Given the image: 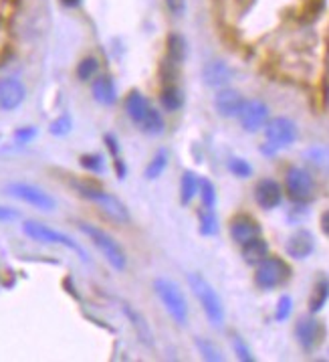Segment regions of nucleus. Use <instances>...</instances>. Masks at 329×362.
<instances>
[{"instance_id":"nucleus-42","label":"nucleus","mask_w":329,"mask_h":362,"mask_svg":"<svg viewBox=\"0 0 329 362\" xmlns=\"http://www.w3.org/2000/svg\"><path fill=\"white\" fill-rule=\"evenodd\" d=\"M115 170H117L119 178H126V164L121 162V158H117V156H115Z\"/></svg>"},{"instance_id":"nucleus-23","label":"nucleus","mask_w":329,"mask_h":362,"mask_svg":"<svg viewBox=\"0 0 329 362\" xmlns=\"http://www.w3.org/2000/svg\"><path fill=\"white\" fill-rule=\"evenodd\" d=\"M160 102L166 112H178L184 105V93L176 83H166L160 93Z\"/></svg>"},{"instance_id":"nucleus-28","label":"nucleus","mask_w":329,"mask_h":362,"mask_svg":"<svg viewBox=\"0 0 329 362\" xmlns=\"http://www.w3.org/2000/svg\"><path fill=\"white\" fill-rule=\"evenodd\" d=\"M168 166V152L166 150H157L154 154V158L150 160V164L145 166V178L148 180H154L157 176H162V173L166 170Z\"/></svg>"},{"instance_id":"nucleus-5","label":"nucleus","mask_w":329,"mask_h":362,"mask_svg":"<svg viewBox=\"0 0 329 362\" xmlns=\"http://www.w3.org/2000/svg\"><path fill=\"white\" fill-rule=\"evenodd\" d=\"M154 290H156L162 305L166 308L168 316H170L178 326H186L190 310H188L186 298H184L182 290L178 288V284H174L170 279L160 277V279L154 281Z\"/></svg>"},{"instance_id":"nucleus-14","label":"nucleus","mask_w":329,"mask_h":362,"mask_svg":"<svg viewBox=\"0 0 329 362\" xmlns=\"http://www.w3.org/2000/svg\"><path fill=\"white\" fill-rule=\"evenodd\" d=\"M243 93L241 91H237V89H232V87H222V89H218L215 95V110L216 114L220 117H239L241 114V110H243L244 105Z\"/></svg>"},{"instance_id":"nucleus-11","label":"nucleus","mask_w":329,"mask_h":362,"mask_svg":"<svg viewBox=\"0 0 329 362\" xmlns=\"http://www.w3.org/2000/svg\"><path fill=\"white\" fill-rule=\"evenodd\" d=\"M269 119H271V110L263 100H246L241 114H239L241 128L249 134H257V132L265 130Z\"/></svg>"},{"instance_id":"nucleus-18","label":"nucleus","mask_w":329,"mask_h":362,"mask_svg":"<svg viewBox=\"0 0 329 362\" xmlns=\"http://www.w3.org/2000/svg\"><path fill=\"white\" fill-rule=\"evenodd\" d=\"M121 312H124V316L128 318L129 326L133 328L136 336L140 338V342L145 344L148 348L154 346V332H152L150 324L145 322V318H143L142 314H140L133 305H129V304L121 305Z\"/></svg>"},{"instance_id":"nucleus-39","label":"nucleus","mask_w":329,"mask_h":362,"mask_svg":"<svg viewBox=\"0 0 329 362\" xmlns=\"http://www.w3.org/2000/svg\"><path fill=\"white\" fill-rule=\"evenodd\" d=\"M319 229H321V233L329 239V209L328 211H323L321 217H319Z\"/></svg>"},{"instance_id":"nucleus-13","label":"nucleus","mask_w":329,"mask_h":362,"mask_svg":"<svg viewBox=\"0 0 329 362\" xmlns=\"http://www.w3.org/2000/svg\"><path fill=\"white\" fill-rule=\"evenodd\" d=\"M229 233L230 239H232L237 245H244V243H249L251 239L261 237V235H263V227H261V223H258L255 217H251V215H246V213H241V215L230 218Z\"/></svg>"},{"instance_id":"nucleus-41","label":"nucleus","mask_w":329,"mask_h":362,"mask_svg":"<svg viewBox=\"0 0 329 362\" xmlns=\"http://www.w3.org/2000/svg\"><path fill=\"white\" fill-rule=\"evenodd\" d=\"M32 136H35V130H32V128H27V130H18L15 134V138L18 140V142H29Z\"/></svg>"},{"instance_id":"nucleus-43","label":"nucleus","mask_w":329,"mask_h":362,"mask_svg":"<svg viewBox=\"0 0 329 362\" xmlns=\"http://www.w3.org/2000/svg\"><path fill=\"white\" fill-rule=\"evenodd\" d=\"M105 142H107V146H109L112 154H114V156H117V142H115V138L112 136V134H107V136H105Z\"/></svg>"},{"instance_id":"nucleus-20","label":"nucleus","mask_w":329,"mask_h":362,"mask_svg":"<svg viewBox=\"0 0 329 362\" xmlns=\"http://www.w3.org/2000/svg\"><path fill=\"white\" fill-rule=\"evenodd\" d=\"M150 110H152V103L145 100V95L140 93L138 89H133V91H129V95L126 98V114L129 116V119L136 124V126H140L145 116L150 114Z\"/></svg>"},{"instance_id":"nucleus-8","label":"nucleus","mask_w":329,"mask_h":362,"mask_svg":"<svg viewBox=\"0 0 329 362\" xmlns=\"http://www.w3.org/2000/svg\"><path fill=\"white\" fill-rule=\"evenodd\" d=\"M263 132H265V140H267L265 146L269 148L271 154L279 152V150H285L289 146H293L297 142V136H299L297 124L291 117L285 116L271 117Z\"/></svg>"},{"instance_id":"nucleus-1","label":"nucleus","mask_w":329,"mask_h":362,"mask_svg":"<svg viewBox=\"0 0 329 362\" xmlns=\"http://www.w3.org/2000/svg\"><path fill=\"white\" fill-rule=\"evenodd\" d=\"M71 187L77 190V194H79V197H83V199L89 201V203L97 204L101 213H103V215H107L112 221L119 223V225H126V223H129L128 206L121 203L117 197L109 194L107 190L100 189L97 185L87 182V180H71Z\"/></svg>"},{"instance_id":"nucleus-6","label":"nucleus","mask_w":329,"mask_h":362,"mask_svg":"<svg viewBox=\"0 0 329 362\" xmlns=\"http://www.w3.org/2000/svg\"><path fill=\"white\" fill-rule=\"evenodd\" d=\"M23 231L27 237H30L32 241H39V243H49V245H61L65 247V249H69L73 251L79 259L83 261V263H89V257H87L85 249L79 245L77 241H73L69 235H65V233L55 231V229H51V227H47L43 223H37V221H27L25 225H23Z\"/></svg>"},{"instance_id":"nucleus-36","label":"nucleus","mask_w":329,"mask_h":362,"mask_svg":"<svg viewBox=\"0 0 329 362\" xmlns=\"http://www.w3.org/2000/svg\"><path fill=\"white\" fill-rule=\"evenodd\" d=\"M232 348H234V352H237V356L244 362H253L255 361V356H253V350L246 346V342H244L241 336H232Z\"/></svg>"},{"instance_id":"nucleus-34","label":"nucleus","mask_w":329,"mask_h":362,"mask_svg":"<svg viewBox=\"0 0 329 362\" xmlns=\"http://www.w3.org/2000/svg\"><path fill=\"white\" fill-rule=\"evenodd\" d=\"M79 162H81V166L85 168L87 173L100 174L105 170V160H103L101 154H83Z\"/></svg>"},{"instance_id":"nucleus-37","label":"nucleus","mask_w":329,"mask_h":362,"mask_svg":"<svg viewBox=\"0 0 329 362\" xmlns=\"http://www.w3.org/2000/svg\"><path fill=\"white\" fill-rule=\"evenodd\" d=\"M71 117L69 116H61L59 119H55L53 124H51V134H55V136H65V134H69L71 132Z\"/></svg>"},{"instance_id":"nucleus-44","label":"nucleus","mask_w":329,"mask_h":362,"mask_svg":"<svg viewBox=\"0 0 329 362\" xmlns=\"http://www.w3.org/2000/svg\"><path fill=\"white\" fill-rule=\"evenodd\" d=\"M81 2H83V0H61V4L67 6V8H77Z\"/></svg>"},{"instance_id":"nucleus-16","label":"nucleus","mask_w":329,"mask_h":362,"mask_svg":"<svg viewBox=\"0 0 329 362\" xmlns=\"http://www.w3.org/2000/svg\"><path fill=\"white\" fill-rule=\"evenodd\" d=\"M315 251V237L309 229H297L289 235L285 243V253L295 261H303L311 257Z\"/></svg>"},{"instance_id":"nucleus-27","label":"nucleus","mask_w":329,"mask_h":362,"mask_svg":"<svg viewBox=\"0 0 329 362\" xmlns=\"http://www.w3.org/2000/svg\"><path fill=\"white\" fill-rule=\"evenodd\" d=\"M305 158L315 168L329 170V148H325V146H313V148H309L305 152Z\"/></svg>"},{"instance_id":"nucleus-31","label":"nucleus","mask_w":329,"mask_h":362,"mask_svg":"<svg viewBox=\"0 0 329 362\" xmlns=\"http://www.w3.org/2000/svg\"><path fill=\"white\" fill-rule=\"evenodd\" d=\"M196 348H198V352H201L204 361H210V362L225 361L222 352H220V350H218V348H216L215 344L210 342V340H202V338H196Z\"/></svg>"},{"instance_id":"nucleus-9","label":"nucleus","mask_w":329,"mask_h":362,"mask_svg":"<svg viewBox=\"0 0 329 362\" xmlns=\"http://www.w3.org/2000/svg\"><path fill=\"white\" fill-rule=\"evenodd\" d=\"M8 194L11 197H15L18 201H23V203L30 204V206H35V209H39V211H53L55 209V199L49 194V192H44L43 189H39V187H35V185H29V182H13V185H8Z\"/></svg>"},{"instance_id":"nucleus-3","label":"nucleus","mask_w":329,"mask_h":362,"mask_svg":"<svg viewBox=\"0 0 329 362\" xmlns=\"http://www.w3.org/2000/svg\"><path fill=\"white\" fill-rule=\"evenodd\" d=\"M77 227L93 245L97 247V251L107 259V263L115 272H124L128 267V255H126L124 247L119 245L109 233L95 227V225H89V223H77Z\"/></svg>"},{"instance_id":"nucleus-30","label":"nucleus","mask_w":329,"mask_h":362,"mask_svg":"<svg viewBox=\"0 0 329 362\" xmlns=\"http://www.w3.org/2000/svg\"><path fill=\"white\" fill-rule=\"evenodd\" d=\"M198 221H201L202 235H215L218 231V218H216L215 209H204V206H201Z\"/></svg>"},{"instance_id":"nucleus-38","label":"nucleus","mask_w":329,"mask_h":362,"mask_svg":"<svg viewBox=\"0 0 329 362\" xmlns=\"http://www.w3.org/2000/svg\"><path fill=\"white\" fill-rule=\"evenodd\" d=\"M164 2H166L170 15L174 16H182L186 11V0H164Z\"/></svg>"},{"instance_id":"nucleus-7","label":"nucleus","mask_w":329,"mask_h":362,"mask_svg":"<svg viewBox=\"0 0 329 362\" xmlns=\"http://www.w3.org/2000/svg\"><path fill=\"white\" fill-rule=\"evenodd\" d=\"M285 194L291 203L307 204L315 197V178L303 166H289L285 173Z\"/></svg>"},{"instance_id":"nucleus-15","label":"nucleus","mask_w":329,"mask_h":362,"mask_svg":"<svg viewBox=\"0 0 329 362\" xmlns=\"http://www.w3.org/2000/svg\"><path fill=\"white\" fill-rule=\"evenodd\" d=\"M27 98V89L20 79L16 77H4L0 79V110L2 112H13L20 107Z\"/></svg>"},{"instance_id":"nucleus-4","label":"nucleus","mask_w":329,"mask_h":362,"mask_svg":"<svg viewBox=\"0 0 329 362\" xmlns=\"http://www.w3.org/2000/svg\"><path fill=\"white\" fill-rule=\"evenodd\" d=\"M291 276H293L291 265L283 257L269 255L255 267V286L263 291L279 290L291 279Z\"/></svg>"},{"instance_id":"nucleus-17","label":"nucleus","mask_w":329,"mask_h":362,"mask_svg":"<svg viewBox=\"0 0 329 362\" xmlns=\"http://www.w3.org/2000/svg\"><path fill=\"white\" fill-rule=\"evenodd\" d=\"M232 75L234 73L225 61H210L202 69V81L208 87L222 89V87H229V83L232 81Z\"/></svg>"},{"instance_id":"nucleus-32","label":"nucleus","mask_w":329,"mask_h":362,"mask_svg":"<svg viewBox=\"0 0 329 362\" xmlns=\"http://www.w3.org/2000/svg\"><path fill=\"white\" fill-rule=\"evenodd\" d=\"M229 173L232 176H237V178H251L253 176V166L249 164V160L244 158H230L229 160Z\"/></svg>"},{"instance_id":"nucleus-22","label":"nucleus","mask_w":329,"mask_h":362,"mask_svg":"<svg viewBox=\"0 0 329 362\" xmlns=\"http://www.w3.org/2000/svg\"><path fill=\"white\" fill-rule=\"evenodd\" d=\"M329 302V277L321 276L317 277L311 296H309V312L311 314H319L325 304Z\"/></svg>"},{"instance_id":"nucleus-29","label":"nucleus","mask_w":329,"mask_h":362,"mask_svg":"<svg viewBox=\"0 0 329 362\" xmlns=\"http://www.w3.org/2000/svg\"><path fill=\"white\" fill-rule=\"evenodd\" d=\"M97 71H100V61L95 57H85L79 61L75 73H77L79 81H91V79H95Z\"/></svg>"},{"instance_id":"nucleus-40","label":"nucleus","mask_w":329,"mask_h":362,"mask_svg":"<svg viewBox=\"0 0 329 362\" xmlns=\"http://www.w3.org/2000/svg\"><path fill=\"white\" fill-rule=\"evenodd\" d=\"M18 217L15 209H8V206H0V221H15Z\"/></svg>"},{"instance_id":"nucleus-19","label":"nucleus","mask_w":329,"mask_h":362,"mask_svg":"<svg viewBox=\"0 0 329 362\" xmlns=\"http://www.w3.org/2000/svg\"><path fill=\"white\" fill-rule=\"evenodd\" d=\"M241 255H243V261L246 265L257 267L261 261H265L271 255V249H269V243L261 235V237H255L249 243L241 245Z\"/></svg>"},{"instance_id":"nucleus-21","label":"nucleus","mask_w":329,"mask_h":362,"mask_svg":"<svg viewBox=\"0 0 329 362\" xmlns=\"http://www.w3.org/2000/svg\"><path fill=\"white\" fill-rule=\"evenodd\" d=\"M91 93H93L95 102H100L101 105H114L117 102V89H115L114 79L109 75L95 77L91 83Z\"/></svg>"},{"instance_id":"nucleus-24","label":"nucleus","mask_w":329,"mask_h":362,"mask_svg":"<svg viewBox=\"0 0 329 362\" xmlns=\"http://www.w3.org/2000/svg\"><path fill=\"white\" fill-rule=\"evenodd\" d=\"M166 51H168V61H172L176 65H182L186 61L188 55V43L186 39L178 33L168 35V41H166Z\"/></svg>"},{"instance_id":"nucleus-33","label":"nucleus","mask_w":329,"mask_h":362,"mask_svg":"<svg viewBox=\"0 0 329 362\" xmlns=\"http://www.w3.org/2000/svg\"><path fill=\"white\" fill-rule=\"evenodd\" d=\"M201 199H202V206L204 209H215L216 206V189L215 185L208 180V178H204L201 180Z\"/></svg>"},{"instance_id":"nucleus-25","label":"nucleus","mask_w":329,"mask_h":362,"mask_svg":"<svg viewBox=\"0 0 329 362\" xmlns=\"http://www.w3.org/2000/svg\"><path fill=\"white\" fill-rule=\"evenodd\" d=\"M198 192H201V180H198V176L192 173V170H186V173L182 174V180H180V201H182V204L192 203Z\"/></svg>"},{"instance_id":"nucleus-35","label":"nucleus","mask_w":329,"mask_h":362,"mask_svg":"<svg viewBox=\"0 0 329 362\" xmlns=\"http://www.w3.org/2000/svg\"><path fill=\"white\" fill-rule=\"evenodd\" d=\"M291 312H293V298L285 293V296L279 298V302L275 305V320L277 322H285L291 316Z\"/></svg>"},{"instance_id":"nucleus-10","label":"nucleus","mask_w":329,"mask_h":362,"mask_svg":"<svg viewBox=\"0 0 329 362\" xmlns=\"http://www.w3.org/2000/svg\"><path fill=\"white\" fill-rule=\"evenodd\" d=\"M325 336V326L315 318V314L311 316H301L295 324V340L305 352H313L315 348L321 344Z\"/></svg>"},{"instance_id":"nucleus-2","label":"nucleus","mask_w":329,"mask_h":362,"mask_svg":"<svg viewBox=\"0 0 329 362\" xmlns=\"http://www.w3.org/2000/svg\"><path fill=\"white\" fill-rule=\"evenodd\" d=\"M188 284H190V290L196 296L198 304H201L202 312L206 314L208 322L215 326V328H220L225 324V305H222V300L218 296V291L210 286V281L206 279L201 274H190L188 276Z\"/></svg>"},{"instance_id":"nucleus-26","label":"nucleus","mask_w":329,"mask_h":362,"mask_svg":"<svg viewBox=\"0 0 329 362\" xmlns=\"http://www.w3.org/2000/svg\"><path fill=\"white\" fill-rule=\"evenodd\" d=\"M143 134H150V136H156V134H162L164 128H166V122H164V116L157 112L156 107H152L150 110V114L145 116L142 124L138 126Z\"/></svg>"},{"instance_id":"nucleus-12","label":"nucleus","mask_w":329,"mask_h":362,"mask_svg":"<svg viewBox=\"0 0 329 362\" xmlns=\"http://www.w3.org/2000/svg\"><path fill=\"white\" fill-rule=\"evenodd\" d=\"M255 203L263 209V211H273L283 203V194L285 189L275 180V178H261L255 185Z\"/></svg>"}]
</instances>
